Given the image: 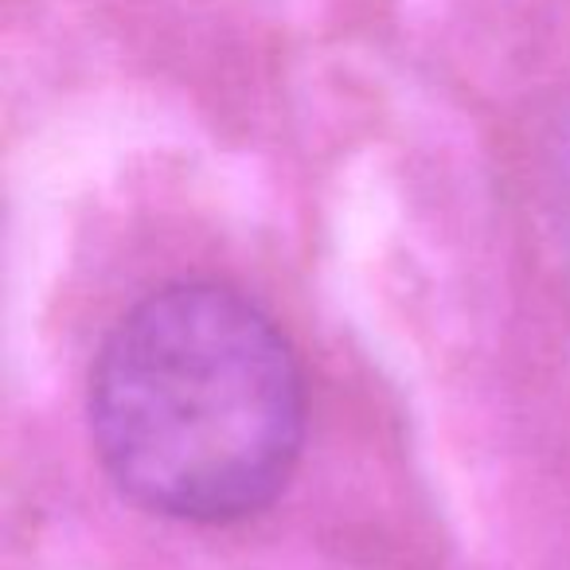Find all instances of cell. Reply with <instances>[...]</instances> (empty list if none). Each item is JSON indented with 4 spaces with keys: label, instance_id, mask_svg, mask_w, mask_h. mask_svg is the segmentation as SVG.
<instances>
[{
    "label": "cell",
    "instance_id": "6da1fadb",
    "mask_svg": "<svg viewBox=\"0 0 570 570\" xmlns=\"http://www.w3.org/2000/svg\"><path fill=\"white\" fill-rule=\"evenodd\" d=\"M90 442L145 512L227 523L266 508L305 442V375L285 333L219 282L134 305L90 367Z\"/></svg>",
    "mask_w": 570,
    "mask_h": 570
}]
</instances>
